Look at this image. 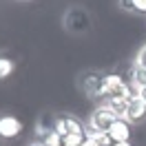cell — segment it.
Here are the masks:
<instances>
[{
  "mask_svg": "<svg viewBox=\"0 0 146 146\" xmlns=\"http://www.w3.org/2000/svg\"><path fill=\"white\" fill-rule=\"evenodd\" d=\"M109 137L113 139V144L115 142H131V135H133V128H131V122H126L124 117H119L113 122V126L106 131Z\"/></svg>",
  "mask_w": 146,
  "mask_h": 146,
  "instance_id": "52a82bcc",
  "label": "cell"
},
{
  "mask_svg": "<svg viewBox=\"0 0 146 146\" xmlns=\"http://www.w3.org/2000/svg\"><path fill=\"white\" fill-rule=\"evenodd\" d=\"M22 133V122L16 115H0V137L2 139H13Z\"/></svg>",
  "mask_w": 146,
  "mask_h": 146,
  "instance_id": "277c9868",
  "label": "cell"
},
{
  "mask_svg": "<svg viewBox=\"0 0 146 146\" xmlns=\"http://www.w3.org/2000/svg\"><path fill=\"white\" fill-rule=\"evenodd\" d=\"M113 98H126L131 100L128 93V80L122 78L119 73H104L102 78V100H113Z\"/></svg>",
  "mask_w": 146,
  "mask_h": 146,
  "instance_id": "6da1fadb",
  "label": "cell"
},
{
  "mask_svg": "<svg viewBox=\"0 0 146 146\" xmlns=\"http://www.w3.org/2000/svg\"><path fill=\"white\" fill-rule=\"evenodd\" d=\"M40 142H42L44 146H62V135H58L55 131H51V133H46Z\"/></svg>",
  "mask_w": 146,
  "mask_h": 146,
  "instance_id": "4fadbf2b",
  "label": "cell"
},
{
  "mask_svg": "<svg viewBox=\"0 0 146 146\" xmlns=\"http://www.w3.org/2000/svg\"><path fill=\"white\" fill-rule=\"evenodd\" d=\"M66 25L71 29H75V31H80V29L89 27V18H86V13L80 9H73L69 16H66Z\"/></svg>",
  "mask_w": 146,
  "mask_h": 146,
  "instance_id": "9c48e42d",
  "label": "cell"
},
{
  "mask_svg": "<svg viewBox=\"0 0 146 146\" xmlns=\"http://www.w3.org/2000/svg\"><path fill=\"white\" fill-rule=\"evenodd\" d=\"M135 66H144L146 69V44L139 49V53H137V58H135Z\"/></svg>",
  "mask_w": 146,
  "mask_h": 146,
  "instance_id": "9a60e30c",
  "label": "cell"
},
{
  "mask_svg": "<svg viewBox=\"0 0 146 146\" xmlns=\"http://www.w3.org/2000/svg\"><path fill=\"white\" fill-rule=\"evenodd\" d=\"M113 146H133V144H131V142H115Z\"/></svg>",
  "mask_w": 146,
  "mask_h": 146,
  "instance_id": "e0dca14e",
  "label": "cell"
},
{
  "mask_svg": "<svg viewBox=\"0 0 146 146\" xmlns=\"http://www.w3.org/2000/svg\"><path fill=\"white\" fill-rule=\"evenodd\" d=\"M84 137H86V139H89L93 146H113V139L109 137V133L98 131V128L86 126V131H84Z\"/></svg>",
  "mask_w": 146,
  "mask_h": 146,
  "instance_id": "ba28073f",
  "label": "cell"
},
{
  "mask_svg": "<svg viewBox=\"0 0 146 146\" xmlns=\"http://www.w3.org/2000/svg\"><path fill=\"white\" fill-rule=\"evenodd\" d=\"M84 142H86L84 133H80V135H66V137H62V146H82Z\"/></svg>",
  "mask_w": 146,
  "mask_h": 146,
  "instance_id": "5bb4252c",
  "label": "cell"
},
{
  "mask_svg": "<svg viewBox=\"0 0 146 146\" xmlns=\"http://www.w3.org/2000/svg\"><path fill=\"white\" fill-rule=\"evenodd\" d=\"M119 2H122V7H124V9L146 16V0H119Z\"/></svg>",
  "mask_w": 146,
  "mask_h": 146,
  "instance_id": "7c38bea8",
  "label": "cell"
},
{
  "mask_svg": "<svg viewBox=\"0 0 146 146\" xmlns=\"http://www.w3.org/2000/svg\"><path fill=\"white\" fill-rule=\"evenodd\" d=\"M102 78H104V73H86L82 78V89L84 93L93 98V100H102Z\"/></svg>",
  "mask_w": 146,
  "mask_h": 146,
  "instance_id": "5b68a950",
  "label": "cell"
},
{
  "mask_svg": "<svg viewBox=\"0 0 146 146\" xmlns=\"http://www.w3.org/2000/svg\"><path fill=\"white\" fill-rule=\"evenodd\" d=\"M13 71H16V62L7 55H0V80H7Z\"/></svg>",
  "mask_w": 146,
  "mask_h": 146,
  "instance_id": "8fae6325",
  "label": "cell"
},
{
  "mask_svg": "<svg viewBox=\"0 0 146 146\" xmlns=\"http://www.w3.org/2000/svg\"><path fill=\"white\" fill-rule=\"evenodd\" d=\"M106 106H109L117 117H124V113H126V106H128V100L126 98H113V100H106L104 102Z\"/></svg>",
  "mask_w": 146,
  "mask_h": 146,
  "instance_id": "30bf717a",
  "label": "cell"
},
{
  "mask_svg": "<svg viewBox=\"0 0 146 146\" xmlns=\"http://www.w3.org/2000/svg\"><path fill=\"white\" fill-rule=\"evenodd\" d=\"M115 119H119L113 111L106 106V104H102V106H98V109L91 113V117H89V124L86 126H91V128H98V131H109L111 126H113V122Z\"/></svg>",
  "mask_w": 146,
  "mask_h": 146,
  "instance_id": "3957f363",
  "label": "cell"
},
{
  "mask_svg": "<svg viewBox=\"0 0 146 146\" xmlns=\"http://www.w3.org/2000/svg\"><path fill=\"white\" fill-rule=\"evenodd\" d=\"M82 146H93V144H91V142H89V139H86V142H84V144H82Z\"/></svg>",
  "mask_w": 146,
  "mask_h": 146,
  "instance_id": "ac0fdd59",
  "label": "cell"
},
{
  "mask_svg": "<svg viewBox=\"0 0 146 146\" xmlns=\"http://www.w3.org/2000/svg\"><path fill=\"white\" fill-rule=\"evenodd\" d=\"M146 117V102L137 95V98H131L126 106V113H124V119L131 122V124H139L142 119Z\"/></svg>",
  "mask_w": 146,
  "mask_h": 146,
  "instance_id": "8992f818",
  "label": "cell"
},
{
  "mask_svg": "<svg viewBox=\"0 0 146 146\" xmlns=\"http://www.w3.org/2000/svg\"><path fill=\"white\" fill-rule=\"evenodd\" d=\"M53 131L58 135L66 137V135H80V133H84L86 126H84L82 119H78L75 115H58V117H55Z\"/></svg>",
  "mask_w": 146,
  "mask_h": 146,
  "instance_id": "7a4b0ae2",
  "label": "cell"
},
{
  "mask_svg": "<svg viewBox=\"0 0 146 146\" xmlns=\"http://www.w3.org/2000/svg\"><path fill=\"white\" fill-rule=\"evenodd\" d=\"M31 146H44V144H42V142H38V144H31Z\"/></svg>",
  "mask_w": 146,
  "mask_h": 146,
  "instance_id": "d6986e66",
  "label": "cell"
},
{
  "mask_svg": "<svg viewBox=\"0 0 146 146\" xmlns=\"http://www.w3.org/2000/svg\"><path fill=\"white\" fill-rule=\"evenodd\" d=\"M139 98L146 102V84H142V91H139Z\"/></svg>",
  "mask_w": 146,
  "mask_h": 146,
  "instance_id": "2e32d148",
  "label": "cell"
}]
</instances>
